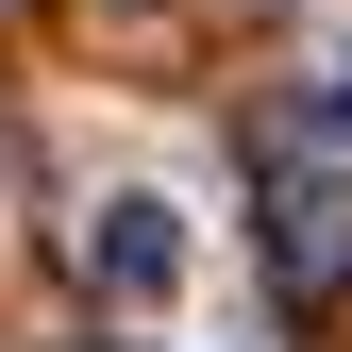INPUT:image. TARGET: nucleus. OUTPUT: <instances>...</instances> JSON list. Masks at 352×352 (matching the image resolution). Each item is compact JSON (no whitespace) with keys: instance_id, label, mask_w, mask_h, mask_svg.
Returning <instances> with one entry per match:
<instances>
[{"instance_id":"nucleus-1","label":"nucleus","mask_w":352,"mask_h":352,"mask_svg":"<svg viewBox=\"0 0 352 352\" xmlns=\"http://www.w3.org/2000/svg\"><path fill=\"white\" fill-rule=\"evenodd\" d=\"M269 269H285L302 319H336V302H352V185H336V168L269 185Z\"/></svg>"},{"instance_id":"nucleus-2","label":"nucleus","mask_w":352,"mask_h":352,"mask_svg":"<svg viewBox=\"0 0 352 352\" xmlns=\"http://www.w3.org/2000/svg\"><path fill=\"white\" fill-rule=\"evenodd\" d=\"M84 285H101V302H168V285H185V218H168V201H101V218H84Z\"/></svg>"},{"instance_id":"nucleus-3","label":"nucleus","mask_w":352,"mask_h":352,"mask_svg":"<svg viewBox=\"0 0 352 352\" xmlns=\"http://www.w3.org/2000/svg\"><path fill=\"white\" fill-rule=\"evenodd\" d=\"M302 135H319V151H352V51H319V84H302Z\"/></svg>"}]
</instances>
